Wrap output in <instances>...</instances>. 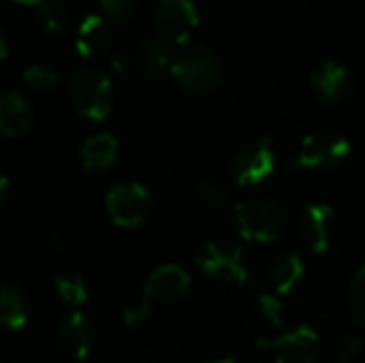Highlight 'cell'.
I'll use <instances>...</instances> for the list:
<instances>
[{
  "label": "cell",
  "instance_id": "1",
  "mask_svg": "<svg viewBox=\"0 0 365 363\" xmlns=\"http://www.w3.org/2000/svg\"><path fill=\"white\" fill-rule=\"evenodd\" d=\"M169 73L175 77L184 92L195 96L214 92L222 81V64L218 56L205 45H190L182 49L171 60Z\"/></svg>",
  "mask_w": 365,
  "mask_h": 363
},
{
  "label": "cell",
  "instance_id": "2",
  "mask_svg": "<svg viewBox=\"0 0 365 363\" xmlns=\"http://www.w3.org/2000/svg\"><path fill=\"white\" fill-rule=\"evenodd\" d=\"M68 98L75 111L90 120H105L111 111V79L98 68L83 66L71 75Z\"/></svg>",
  "mask_w": 365,
  "mask_h": 363
},
{
  "label": "cell",
  "instance_id": "3",
  "mask_svg": "<svg viewBox=\"0 0 365 363\" xmlns=\"http://www.w3.org/2000/svg\"><path fill=\"white\" fill-rule=\"evenodd\" d=\"M235 223L244 240L269 244L280 237L287 223V212L274 199H248L237 203Z\"/></svg>",
  "mask_w": 365,
  "mask_h": 363
},
{
  "label": "cell",
  "instance_id": "4",
  "mask_svg": "<svg viewBox=\"0 0 365 363\" xmlns=\"http://www.w3.org/2000/svg\"><path fill=\"white\" fill-rule=\"evenodd\" d=\"M195 263L203 274L214 280L231 282L244 287L248 282V272L242 265V246L229 240L207 242L195 257Z\"/></svg>",
  "mask_w": 365,
  "mask_h": 363
},
{
  "label": "cell",
  "instance_id": "5",
  "mask_svg": "<svg viewBox=\"0 0 365 363\" xmlns=\"http://www.w3.org/2000/svg\"><path fill=\"white\" fill-rule=\"evenodd\" d=\"M199 26V9L192 0H163L154 13V34L167 45H182Z\"/></svg>",
  "mask_w": 365,
  "mask_h": 363
},
{
  "label": "cell",
  "instance_id": "6",
  "mask_svg": "<svg viewBox=\"0 0 365 363\" xmlns=\"http://www.w3.org/2000/svg\"><path fill=\"white\" fill-rule=\"evenodd\" d=\"M351 156V141L334 131H317L308 135L297 154V165L306 169H327Z\"/></svg>",
  "mask_w": 365,
  "mask_h": 363
},
{
  "label": "cell",
  "instance_id": "7",
  "mask_svg": "<svg viewBox=\"0 0 365 363\" xmlns=\"http://www.w3.org/2000/svg\"><path fill=\"white\" fill-rule=\"evenodd\" d=\"M107 212L118 227H139L152 208V197L145 186L137 182L118 184L107 193Z\"/></svg>",
  "mask_w": 365,
  "mask_h": 363
},
{
  "label": "cell",
  "instance_id": "8",
  "mask_svg": "<svg viewBox=\"0 0 365 363\" xmlns=\"http://www.w3.org/2000/svg\"><path fill=\"white\" fill-rule=\"evenodd\" d=\"M233 178L240 186L252 188L267 180L276 169L274 143L269 137H261L242 148L233 158Z\"/></svg>",
  "mask_w": 365,
  "mask_h": 363
},
{
  "label": "cell",
  "instance_id": "9",
  "mask_svg": "<svg viewBox=\"0 0 365 363\" xmlns=\"http://www.w3.org/2000/svg\"><path fill=\"white\" fill-rule=\"evenodd\" d=\"M259 349H267L274 353L276 363H314L319 332L310 325H299L297 329L282 334L274 340H257Z\"/></svg>",
  "mask_w": 365,
  "mask_h": 363
},
{
  "label": "cell",
  "instance_id": "10",
  "mask_svg": "<svg viewBox=\"0 0 365 363\" xmlns=\"http://www.w3.org/2000/svg\"><path fill=\"white\" fill-rule=\"evenodd\" d=\"M336 233V212L325 203H310L299 220L302 242L317 255L327 252Z\"/></svg>",
  "mask_w": 365,
  "mask_h": 363
},
{
  "label": "cell",
  "instance_id": "11",
  "mask_svg": "<svg viewBox=\"0 0 365 363\" xmlns=\"http://www.w3.org/2000/svg\"><path fill=\"white\" fill-rule=\"evenodd\" d=\"M92 325L90 321L86 319L83 312H71L62 319L60 327H58V334H56V340H58V347L60 351L75 359V362H83L88 355H90V349H92Z\"/></svg>",
  "mask_w": 365,
  "mask_h": 363
},
{
  "label": "cell",
  "instance_id": "12",
  "mask_svg": "<svg viewBox=\"0 0 365 363\" xmlns=\"http://www.w3.org/2000/svg\"><path fill=\"white\" fill-rule=\"evenodd\" d=\"M310 83H312L314 92L323 101L340 103L353 90V75H351V71L344 64L331 60V62H325V64H321L319 68L312 71Z\"/></svg>",
  "mask_w": 365,
  "mask_h": 363
},
{
  "label": "cell",
  "instance_id": "13",
  "mask_svg": "<svg viewBox=\"0 0 365 363\" xmlns=\"http://www.w3.org/2000/svg\"><path fill=\"white\" fill-rule=\"evenodd\" d=\"M188 289H190V276L184 267L163 265L150 274L143 295H148L150 300L171 302V300H180L182 295H186Z\"/></svg>",
  "mask_w": 365,
  "mask_h": 363
},
{
  "label": "cell",
  "instance_id": "14",
  "mask_svg": "<svg viewBox=\"0 0 365 363\" xmlns=\"http://www.w3.org/2000/svg\"><path fill=\"white\" fill-rule=\"evenodd\" d=\"M75 45L86 58H101L111 49V26L101 15H88L77 28Z\"/></svg>",
  "mask_w": 365,
  "mask_h": 363
},
{
  "label": "cell",
  "instance_id": "15",
  "mask_svg": "<svg viewBox=\"0 0 365 363\" xmlns=\"http://www.w3.org/2000/svg\"><path fill=\"white\" fill-rule=\"evenodd\" d=\"M32 124L30 103L19 92L0 96V133L6 137H24Z\"/></svg>",
  "mask_w": 365,
  "mask_h": 363
},
{
  "label": "cell",
  "instance_id": "16",
  "mask_svg": "<svg viewBox=\"0 0 365 363\" xmlns=\"http://www.w3.org/2000/svg\"><path fill=\"white\" fill-rule=\"evenodd\" d=\"M304 272H306V267H304L302 257L287 250V252H278L272 259V263L267 267V278L278 295H287L304 278Z\"/></svg>",
  "mask_w": 365,
  "mask_h": 363
},
{
  "label": "cell",
  "instance_id": "17",
  "mask_svg": "<svg viewBox=\"0 0 365 363\" xmlns=\"http://www.w3.org/2000/svg\"><path fill=\"white\" fill-rule=\"evenodd\" d=\"M118 139L109 133H96L83 141L79 148V158L83 169L88 171H103L111 167L118 158Z\"/></svg>",
  "mask_w": 365,
  "mask_h": 363
},
{
  "label": "cell",
  "instance_id": "18",
  "mask_svg": "<svg viewBox=\"0 0 365 363\" xmlns=\"http://www.w3.org/2000/svg\"><path fill=\"white\" fill-rule=\"evenodd\" d=\"M28 323V304L24 293L13 285H0V327L17 332Z\"/></svg>",
  "mask_w": 365,
  "mask_h": 363
},
{
  "label": "cell",
  "instance_id": "19",
  "mask_svg": "<svg viewBox=\"0 0 365 363\" xmlns=\"http://www.w3.org/2000/svg\"><path fill=\"white\" fill-rule=\"evenodd\" d=\"M171 60H173V56H171V49L167 43H163L158 39L143 43V47H141V71L150 81L163 79L171 68Z\"/></svg>",
  "mask_w": 365,
  "mask_h": 363
},
{
  "label": "cell",
  "instance_id": "20",
  "mask_svg": "<svg viewBox=\"0 0 365 363\" xmlns=\"http://www.w3.org/2000/svg\"><path fill=\"white\" fill-rule=\"evenodd\" d=\"M60 75L51 64H32L24 71V83L36 94H49L58 86Z\"/></svg>",
  "mask_w": 365,
  "mask_h": 363
},
{
  "label": "cell",
  "instance_id": "21",
  "mask_svg": "<svg viewBox=\"0 0 365 363\" xmlns=\"http://www.w3.org/2000/svg\"><path fill=\"white\" fill-rule=\"evenodd\" d=\"M36 11H38L41 28L47 34H60V32H64V28L68 24V13H66V9L60 2H56V0H43L41 4H36Z\"/></svg>",
  "mask_w": 365,
  "mask_h": 363
},
{
  "label": "cell",
  "instance_id": "22",
  "mask_svg": "<svg viewBox=\"0 0 365 363\" xmlns=\"http://www.w3.org/2000/svg\"><path fill=\"white\" fill-rule=\"evenodd\" d=\"M195 193L212 205H227L229 203V188L216 175H201L195 182Z\"/></svg>",
  "mask_w": 365,
  "mask_h": 363
},
{
  "label": "cell",
  "instance_id": "23",
  "mask_svg": "<svg viewBox=\"0 0 365 363\" xmlns=\"http://www.w3.org/2000/svg\"><path fill=\"white\" fill-rule=\"evenodd\" d=\"M58 295L71 306H83L88 302V289L81 276H58L53 278Z\"/></svg>",
  "mask_w": 365,
  "mask_h": 363
},
{
  "label": "cell",
  "instance_id": "24",
  "mask_svg": "<svg viewBox=\"0 0 365 363\" xmlns=\"http://www.w3.org/2000/svg\"><path fill=\"white\" fill-rule=\"evenodd\" d=\"M349 308L359 327L365 325V270L359 267L349 287Z\"/></svg>",
  "mask_w": 365,
  "mask_h": 363
},
{
  "label": "cell",
  "instance_id": "25",
  "mask_svg": "<svg viewBox=\"0 0 365 363\" xmlns=\"http://www.w3.org/2000/svg\"><path fill=\"white\" fill-rule=\"evenodd\" d=\"M257 308H259V315H261L272 327H282V321H284V306H282V302H280L278 295L261 293L259 300H257Z\"/></svg>",
  "mask_w": 365,
  "mask_h": 363
},
{
  "label": "cell",
  "instance_id": "26",
  "mask_svg": "<svg viewBox=\"0 0 365 363\" xmlns=\"http://www.w3.org/2000/svg\"><path fill=\"white\" fill-rule=\"evenodd\" d=\"M361 347H364V340L357 336V334H340L336 340H334V351H336V357L342 363L353 362L359 353H361Z\"/></svg>",
  "mask_w": 365,
  "mask_h": 363
},
{
  "label": "cell",
  "instance_id": "27",
  "mask_svg": "<svg viewBox=\"0 0 365 363\" xmlns=\"http://www.w3.org/2000/svg\"><path fill=\"white\" fill-rule=\"evenodd\" d=\"M150 312H152V300L148 295H143L141 300H137V302H133L130 306L124 308V312H122L124 325L126 327H137L150 317Z\"/></svg>",
  "mask_w": 365,
  "mask_h": 363
},
{
  "label": "cell",
  "instance_id": "28",
  "mask_svg": "<svg viewBox=\"0 0 365 363\" xmlns=\"http://www.w3.org/2000/svg\"><path fill=\"white\" fill-rule=\"evenodd\" d=\"M98 6L113 21H128L135 13V0H98Z\"/></svg>",
  "mask_w": 365,
  "mask_h": 363
},
{
  "label": "cell",
  "instance_id": "29",
  "mask_svg": "<svg viewBox=\"0 0 365 363\" xmlns=\"http://www.w3.org/2000/svg\"><path fill=\"white\" fill-rule=\"evenodd\" d=\"M113 68L118 71V73H126L128 71V58L122 53V56H115L113 58Z\"/></svg>",
  "mask_w": 365,
  "mask_h": 363
},
{
  "label": "cell",
  "instance_id": "30",
  "mask_svg": "<svg viewBox=\"0 0 365 363\" xmlns=\"http://www.w3.org/2000/svg\"><path fill=\"white\" fill-rule=\"evenodd\" d=\"M51 250L53 252H60V255L66 250V242H64L62 235H51Z\"/></svg>",
  "mask_w": 365,
  "mask_h": 363
},
{
  "label": "cell",
  "instance_id": "31",
  "mask_svg": "<svg viewBox=\"0 0 365 363\" xmlns=\"http://www.w3.org/2000/svg\"><path fill=\"white\" fill-rule=\"evenodd\" d=\"M6 51H9V47H6V41H4V34H2V30H0V62L6 58Z\"/></svg>",
  "mask_w": 365,
  "mask_h": 363
},
{
  "label": "cell",
  "instance_id": "32",
  "mask_svg": "<svg viewBox=\"0 0 365 363\" xmlns=\"http://www.w3.org/2000/svg\"><path fill=\"white\" fill-rule=\"evenodd\" d=\"M6 186H9V178H6L4 173H0V199H2V195L6 193Z\"/></svg>",
  "mask_w": 365,
  "mask_h": 363
},
{
  "label": "cell",
  "instance_id": "33",
  "mask_svg": "<svg viewBox=\"0 0 365 363\" xmlns=\"http://www.w3.org/2000/svg\"><path fill=\"white\" fill-rule=\"evenodd\" d=\"M15 2H19V4H32V6H36V4H41L43 0H15Z\"/></svg>",
  "mask_w": 365,
  "mask_h": 363
},
{
  "label": "cell",
  "instance_id": "34",
  "mask_svg": "<svg viewBox=\"0 0 365 363\" xmlns=\"http://www.w3.org/2000/svg\"><path fill=\"white\" fill-rule=\"evenodd\" d=\"M212 363H237V359H235V357H227V359H218V362Z\"/></svg>",
  "mask_w": 365,
  "mask_h": 363
}]
</instances>
